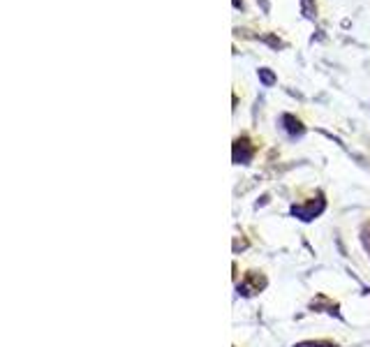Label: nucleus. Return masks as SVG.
<instances>
[{
  "label": "nucleus",
  "mask_w": 370,
  "mask_h": 347,
  "mask_svg": "<svg viewBox=\"0 0 370 347\" xmlns=\"http://www.w3.org/2000/svg\"><path fill=\"white\" fill-rule=\"evenodd\" d=\"M259 79H262L264 86H273V83H276V77H273V72L266 70V68L259 70Z\"/></svg>",
  "instance_id": "nucleus-3"
},
{
  "label": "nucleus",
  "mask_w": 370,
  "mask_h": 347,
  "mask_svg": "<svg viewBox=\"0 0 370 347\" xmlns=\"http://www.w3.org/2000/svg\"><path fill=\"white\" fill-rule=\"evenodd\" d=\"M282 123H285V130H287L289 135H301V132H303L301 120H299V118H294V116L285 114V116H282Z\"/></svg>",
  "instance_id": "nucleus-2"
},
{
  "label": "nucleus",
  "mask_w": 370,
  "mask_h": 347,
  "mask_svg": "<svg viewBox=\"0 0 370 347\" xmlns=\"http://www.w3.org/2000/svg\"><path fill=\"white\" fill-rule=\"evenodd\" d=\"M252 146L248 139H236V144H234V162L236 164H248L252 160Z\"/></svg>",
  "instance_id": "nucleus-1"
},
{
  "label": "nucleus",
  "mask_w": 370,
  "mask_h": 347,
  "mask_svg": "<svg viewBox=\"0 0 370 347\" xmlns=\"http://www.w3.org/2000/svg\"><path fill=\"white\" fill-rule=\"evenodd\" d=\"M296 347H333V345L331 343H301Z\"/></svg>",
  "instance_id": "nucleus-4"
}]
</instances>
